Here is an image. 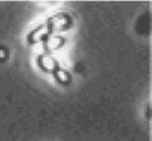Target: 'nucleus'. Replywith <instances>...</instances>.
Returning <instances> with one entry per match:
<instances>
[]
</instances>
